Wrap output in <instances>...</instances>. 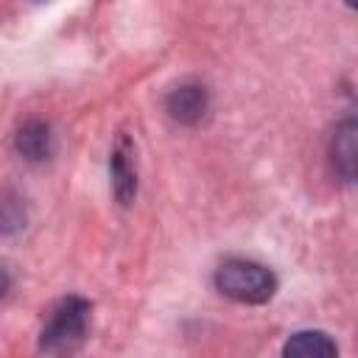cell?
<instances>
[{"instance_id": "3", "label": "cell", "mask_w": 358, "mask_h": 358, "mask_svg": "<svg viewBox=\"0 0 358 358\" xmlns=\"http://www.w3.org/2000/svg\"><path fill=\"white\" fill-rule=\"evenodd\" d=\"M112 187L120 204H129L137 193V168H134V148L129 143V137L123 134L117 140V145L112 148Z\"/></svg>"}, {"instance_id": "4", "label": "cell", "mask_w": 358, "mask_h": 358, "mask_svg": "<svg viewBox=\"0 0 358 358\" xmlns=\"http://www.w3.org/2000/svg\"><path fill=\"white\" fill-rule=\"evenodd\" d=\"M207 109V95H204V87H196V84H182L176 87L171 95H168V112L176 117V120H185V123H193L204 115Z\"/></svg>"}, {"instance_id": "7", "label": "cell", "mask_w": 358, "mask_h": 358, "mask_svg": "<svg viewBox=\"0 0 358 358\" xmlns=\"http://www.w3.org/2000/svg\"><path fill=\"white\" fill-rule=\"evenodd\" d=\"M338 140L344 143L341 148L336 145V159L344 165V173L352 176V162H355V126L347 123L341 131H338Z\"/></svg>"}, {"instance_id": "9", "label": "cell", "mask_w": 358, "mask_h": 358, "mask_svg": "<svg viewBox=\"0 0 358 358\" xmlns=\"http://www.w3.org/2000/svg\"><path fill=\"white\" fill-rule=\"evenodd\" d=\"M347 3H350V6H352V3H355V0H347Z\"/></svg>"}, {"instance_id": "6", "label": "cell", "mask_w": 358, "mask_h": 358, "mask_svg": "<svg viewBox=\"0 0 358 358\" xmlns=\"http://www.w3.org/2000/svg\"><path fill=\"white\" fill-rule=\"evenodd\" d=\"M50 129L39 120H31L17 131V148L28 159H45L50 154Z\"/></svg>"}, {"instance_id": "1", "label": "cell", "mask_w": 358, "mask_h": 358, "mask_svg": "<svg viewBox=\"0 0 358 358\" xmlns=\"http://www.w3.org/2000/svg\"><path fill=\"white\" fill-rule=\"evenodd\" d=\"M215 285H218V291L224 296H229L235 302L260 305V302H266V299L274 296L277 280L260 263H252V260H227L215 271Z\"/></svg>"}, {"instance_id": "2", "label": "cell", "mask_w": 358, "mask_h": 358, "mask_svg": "<svg viewBox=\"0 0 358 358\" xmlns=\"http://www.w3.org/2000/svg\"><path fill=\"white\" fill-rule=\"evenodd\" d=\"M90 310H92L90 302L81 299V296L62 299L50 310V316L42 327L39 347L45 352H70V350H76L84 341L87 330H90Z\"/></svg>"}, {"instance_id": "8", "label": "cell", "mask_w": 358, "mask_h": 358, "mask_svg": "<svg viewBox=\"0 0 358 358\" xmlns=\"http://www.w3.org/2000/svg\"><path fill=\"white\" fill-rule=\"evenodd\" d=\"M8 285H11V280H8V274H6V268H0V296L8 291Z\"/></svg>"}, {"instance_id": "5", "label": "cell", "mask_w": 358, "mask_h": 358, "mask_svg": "<svg viewBox=\"0 0 358 358\" xmlns=\"http://www.w3.org/2000/svg\"><path fill=\"white\" fill-rule=\"evenodd\" d=\"M285 355H296V358H333L338 352V347L319 330H305V333H294L288 338V344L282 347Z\"/></svg>"}]
</instances>
